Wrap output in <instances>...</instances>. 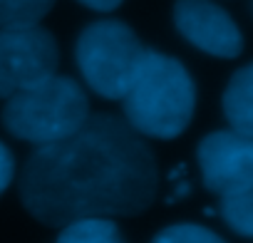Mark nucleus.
Returning a JSON list of instances; mask_svg holds the SVG:
<instances>
[{"label":"nucleus","instance_id":"obj_1","mask_svg":"<svg viewBox=\"0 0 253 243\" xmlns=\"http://www.w3.org/2000/svg\"><path fill=\"white\" fill-rule=\"evenodd\" d=\"M157 159L124 117L89 114L67 139L38 147L20 174L25 208L47 226L137 216L157 196Z\"/></svg>","mask_w":253,"mask_h":243},{"label":"nucleus","instance_id":"obj_2","mask_svg":"<svg viewBox=\"0 0 253 243\" xmlns=\"http://www.w3.org/2000/svg\"><path fill=\"white\" fill-rule=\"evenodd\" d=\"M124 122L152 139L179 137L194 117L196 87L186 67L169 55L147 50L122 97Z\"/></svg>","mask_w":253,"mask_h":243},{"label":"nucleus","instance_id":"obj_3","mask_svg":"<svg viewBox=\"0 0 253 243\" xmlns=\"http://www.w3.org/2000/svg\"><path fill=\"white\" fill-rule=\"evenodd\" d=\"M89 119L84 89L62 75H52L40 84L13 94L3 107V127L35 147L55 144L72 137Z\"/></svg>","mask_w":253,"mask_h":243},{"label":"nucleus","instance_id":"obj_4","mask_svg":"<svg viewBox=\"0 0 253 243\" xmlns=\"http://www.w3.org/2000/svg\"><path fill=\"white\" fill-rule=\"evenodd\" d=\"M147 47L119 20H97L80 33L75 60L84 82L104 99H122Z\"/></svg>","mask_w":253,"mask_h":243},{"label":"nucleus","instance_id":"obj_5","mask_svg":"<svg viewBox=\"0 0 253 243\" xmlns=\"http://www.w3.org/2000/svg\"><path fill=\"white\" fill-rule=\"evenodd\" d=\"M57 42L40 25L0 30V99H10L57 75Z\"/></svg>","mask_w":253,"mask_h":243},{"label":"nucleus","instance_id":"obj_6","mask_svg":"<svg viewBox=\"0 0 253 243\" xmlns=\"http://www.w3.org/2000/svg\"><path fill=\"white\" fill-rule=\"evenodd\" d=\"M199 166L204 186L211 194L228 196L253 189V137L236 129L211 132L199 144Z\"/></svg>","mask_w":253,"mask_h":243},{"label":"nucleus","instance_id":"obj_7","mask_svg":"<svg viewBox=\"0 0 253 243\" xmlns=\"http://www.w3.org/2000/svg\"><path fill=\"white\" fill-rule=\"evenodd\" d=\"M176 30L199 50L213 57H238L243 38L231 15L211 0H176L174 5Z\"/></svg>","mask_w":253,"mask_h":243},{"label":"nucleus","instance_id":"obj_8","mask_svg":"<svg viewBox=\"0 0 253 243\" xmlns=\"http://www.w3.org/2000/svg\"><path fill=\"white\" fill-rule=\"evenodd\" d=\"M223 112L231 129L253 137V62L231 77L223 92Z\"/></svg>","mask_w":253,"mask_h":243},{"label":"nucleus","instance_id":"obj_9","mask_svg":"<svg viewBox=\"0 0 253 243\" xmlns=\"http://www.w3.org/2000/svg\"><path fill=\"white\" fill-rule=\"evenodd\" d=\"M57 243H124V238L109 218H82L62 226Z\"/></svg>","mask_w":253,"mask_h":243},{"label":"nucleus","instance_id":"obj_10","mask_svg":"<svg viewBox=\"0 0 253 243\" xmlns=\"http://www.w3.org/2000/svg\"><path fill=\"white\" fill-rule=\"evenodd\" d=\"M55 5V0H0V30L35 28Z\"/></svg>","mask_w":253,"mask_h":243},{"label":"nucleus","instance_id":"obj_11","mask_svg":"<svg viewBox=\"0 0 253 243\" xmlns=\"http://www.w3.org/2000/svg\"><path fill=\"white\" fill-rule=\"evenodd\" d=\"M218 211L231 231H236L238 236L253 238V189L221 196Z\"/></svg>","mask_w":253,"mask_h":243},{"label":"nucleus","instance_id":"obj_12","mask_svg":"<svg viewBox=\"0 0 253 243\" xmlns=\"http://www.w3.org/2000/svg\"><path fill=\"white\" fill-rule=\"evenodd\" d=\"M152 243H226L221 236H216L213 231L196 226V223H179V226H169L164 228Z\"/></svg>","mask_w":253,"mask_h":243},{"label":"nucleus","instance_id":"obj_13","mask_svg":"<svg viewBox=\"0 0 253 243\" xmlns=\"http://www.w3.org/2000/svg\"><path fill=\"white\" fill-rule=\"evenodd\" d=\"M13 174H15V162H13V154L10 149L0 142V194H3L10 181H13Z\"/></svg>","mask_w":253,"mask_h":243},{"label":"nucleus","instance_id":"obj_14","mask_svg":"<svg viewBox=\"0 0 253 243\" xmlns=\"http://www.w3.org/2000/svg\"><path fill=\"white\" fill-rule=\"evenodd\" d=\"M82 5H87V8H92V10H99V13H109V10H114V8H119L122 5V0H80Z\"/></svg>","mask_w":253,"mask_h":243}]
</instances>
